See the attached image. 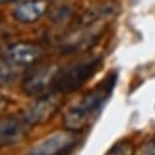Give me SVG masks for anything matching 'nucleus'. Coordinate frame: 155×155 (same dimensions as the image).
<instances>
[{"label": "nucleus", "mask_w": 155, "mask_h": 155, "mask_svg": "<svg viewBox=\"0 0 155 155\" xmlns=\"http://www.w3.org/2000/svg\"><path fill=\"white\" fill-rule=\"evenodd\" d=\"M116 82V73H110L92 91L87 92L77 101L70 105L62 116L65 128L74 132H80L86 128L112 93Z\"/></svg>", "instance_id": "f257e3e1"}, {"label": "nucleus", "mask_w": 155, "mask_h": 155, "mask_svg": "<svg viewBox=\"0 0 155 155\" xmlns=\"http://www.w3.org/2000/svg\"><path fill=\"white\" fill-rule=\"evenodd\" d=\"M99 66L100 59L94 58L71 64L65 68H59L55 76L53 89L59 94L77 91L98 71Z\"/></svg>", "instance_id": "f03ea898"}, {"label": "nucleus", "mask_w": 155, "mask_h": 155, "mask_svg": "<svg viewBox=\"0 0 155 155\" xmlns=\"http://www.w3.org/2000/svg\"><path fill=\"white\" fill-rule=\"evenodd\" d=\"M80 142L78 132L61 130L37 142L27 155H70Z\"/></svg>", "instance_id": "7ed1b4c3"}, {"label": "nucleus", "mask_w": 155, "mask_h": 155, "mask_svg": "<svg viewBox=\"0 0 155 155\" xmlns=\"http://www.w3.org/2000/svg\"><path fill=\"white\" fill-rule=\"evenodd\" d=\"M59 71L56 65H39L29 68L22 82V91L29 97H42L53 89L55 76Z\"/></svg>", "instance_id": "20e7f679"}, {"label": "nucleus", "mask_w": 155, "mask_h": 155, "mask_svg": "<svg viewBox=\"0 0 155 155\" xmlns=\"http://www.w3.org/2000/svg\"><path fill=\"white\" fill-rule=\"evenodd\" d=\"M60 107L59 93H48L38 97L33 104H31L21 117L31 127L49 121Z\"/></svg>", "instance_id": "39448f33"}, {"label": "nucleus", "mask_w": 155, "mask_h": 155, "mask_svg": "<svg viewBox=\"0 0 155 155\" xmlns=\"http://www.w3.org/2000/svg\"><path fill=\"white\" fill-rule=\"evenodd\" d=\"M4 56L15 66L33 67L43 59L44 49L32 42H16L8 45Z\"/></svg>", "instance_id": "423d86ee"}, {"label": "nucleus", "mask_w": 155, "mask_h": 155, "mask_svg": "<svg viewBox=\"0 0 155 155\" xmlns=\"http://www.w3.org/2000/svg\"><path fill=\"white\" fill-rule=\"evenodd\" d=\"M48 0H25L12 11L14 18L23 25H31L39 21L48 11Z\"/></svg>", "instance_id": "0eeeda50"}, {"label": "nucleus", "mask_w": 155, "mask_h": 155, "mask_svg": "<svg viewBox=\"0 0 155 155\" xmlns=\"http://www.w3.org/2000/svg\"><path fill=\"white\" fill-rule=\"evenodd\" d=\"M29 126L22 117H0V145H10L25 138Z\"/></svg>", "instance_id": "6e6552de"}, {"label": "nucleus", "mask_w": 155, "mask_h": 155, "mask_svg": "<svg viewBox=\"0 0 155 155\" xmlns=\"http://www.w3.org/2000/svg\"><path fill=\"white\" fill-rule=\"evenodd\" d=\"M17 72L15 65L11 64L5 56L0 58V84H11L15 82Z\"/></svg>", "instance_id": "1a4fd4ad"}, {"label": "nucleus", "mask_w": 155, "mask_h": 155, "mask_svg": "<svg viewBox=\"0 0 155 155\" xmlns=\"http://www.w3.org/2000/svg\"><path fill=\"white\" fill-rule=\"evenodd\" d=\"M107 155H133V148L130 143L124 142L115 145Z\"/></svg>", "instance_id": "9d476101"}, {"label": "nucleus", "mask_w": 155, "mask_h": 155, "mask_svg": "<svg viewBox=\"0 0 155 155\" xmlns=\"http://www.w3.org/2000/svg\"><path fill=\"white\" fill-rule=\"evenodd\" d=\"M142 155H155V137L147 143Z\"/></svg>", "instance_id": "9b49d317"}, {"label": "nucleus", "mask_w": 155, "mask_h": 155, "mask_svg": "<svg viewBox=\"0 0 155 155\" xmlns=\"http://www.w3.org/2000/svg\"><path fill=\"white\" fill-rule=\"evenodd\" d=\"M15 2H18V0H0V5L11 4V3H15Z\"/></svg>", "instance_id": "f8f14e48"}, {"label": "nucleus", "mask_w": 155, "mask_h": 155, "mask_svg": "<svg viewBox=\"0 0 155 155\" xmlns=\"http://www.w3.org/2000/svg\"><path fill=\"white\" fill-rule=\"evenodd\" d=\"M4 104H5V99L2 95V93H0V109H2V106H4Z\"/></svg>", "instance_id": "ddd939ff"}]
</instances>
